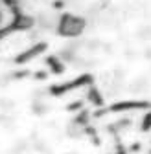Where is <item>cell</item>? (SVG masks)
Masks as SVG:
<instances>
[{"label":"cell","instance_id":"1","mask_svg":"<svg viewBox=\"0 0 151 154\" xmlns=\"http://www.w3.org/2000/svg\"><path fill=\"white\" fill-rule=\"evenodd\" d=\"M66 22L74 79L107 108L151 106V0H76Z\"/></svg>","mask_w":151,"mask_h":154},{"label":"cell","instance_id":"2","mask_svg":"<svg viewBox=\"0 0 151 154\" xmlns=\"http://www.w3.org/2000/svg\"><path fill=\"white\" fill-rule=\"evenodd\" d=\"M0 154H101L78 99L24 73L0 75Z\"/></svg>","mask_w":151,"mask_h":154}]
</instances>
